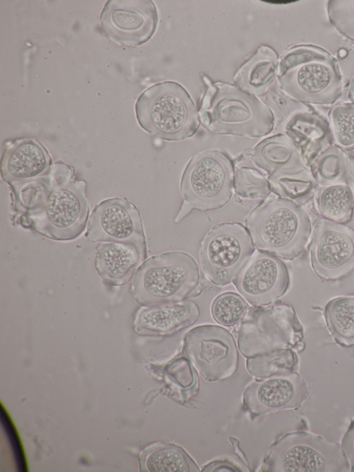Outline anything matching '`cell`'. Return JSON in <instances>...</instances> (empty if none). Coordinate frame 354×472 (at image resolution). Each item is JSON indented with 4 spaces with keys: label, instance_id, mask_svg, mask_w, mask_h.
<instances>
[{
    "label": "cell",
    "instance_id": "83f0119b",
    "mask_svg": "<svg viewBox=\"0 0 354 472\" xmlns=\"http://www.w3.org/2000/svg\"><path fill=\"white\" fill-rule=\"evenodd\" d=\"M247 358V370L258 378L296 371L298 365V357L294 350H278Z\"/></svg>",
    "mask_w": 354,
    "mask_h": 472
},
{
    "label": "cell",
    "instance_id": "603a6c76",
    "mask_svg": "<svg viewBox=\"0 0 354 472\" xmlns=\"http://www.w3.org/2000/svg\"><path fill=\"white\" fill-rule=\"evenodd\" d=\"M142 471L151 472H198L196 463L180 446L158 442L147 447L141 455Z\"/></svg>",
    "mask_w": 354,
    "mask_h": 472
},
{
    "label": "cell",
    "instance_id": "8d00e7d4",
    "mask_svg": "<svg viewBox=\"0 0 354 472\" xmlns=\"http://www.w3.org/2000/svg\"><path fill=\"white\" fill-rule=\"evenodd\" d=\"M348 54V51L345 48H342L338 52V55L340 58H344Z\"/></svg>",
    "mask_w": 354,
    "mask_h": 472
},
{
    "label": "cell",
    "instance_id": "5b68a950",
    "mask_svg": "<svg viewBox=\"0 0 354 472\" xmlns=\"http://www.w3.org/2000/svg\"><path fill=\"white\" fill-rule=\"evenodd\" d=\"M139 125L149 134L168 141L193 136L200 126L199 114L187 90L166 81L144 91L135 105Z\"/></svg>",
    "mask_w": 354,
    "mask_h": 472
},
{
    "label": "cell",
    "instance_id": "4316f807",
    "mask_svg": "<svg viewBox=\"0 0 354 472\" xmlns=\"http://www.w3.org/2000/svg\"><path fill=\"white\" fill-rule=\"evenodd\" d=\"M9 186L12 206L17 219L31 214L40 206L49 189L50 176L48 174L32 181Z\"/></svg>",
    "mask_w": 354,
    "mask_h": 472
},
{
    "label": "cell",
    "instance_id": "7c38bea8",
    "mask_svg": "<svg viewBox=\"0 0 354 472\" xmlns=\"http://www.w3.org/2000/svg\"><path fill=\"white\" fill-rule=\"evenodd\" d=\"M311 266L324 280H337L354 271V230L323 218L313 227L309 244Z\"/></svg>",
    "mask_w": 354,
    "mask_h": 472
},
{
    "label": "cell",
    "instance_id": "d590c367",
    "mask_svg": "<svg viewBox=\"0 0 354 472\" xmlns=\"http://www.w3.org/2000/svg\"><path fill=\"white\" fill-rule=\"evenodd\" d=\"M348 97L349 100L354 105V77L352 79L351 84L349 85Z\"/></svg>",
    "mask_w": 354,
    "mask_h": 472
},
{
    "label": "cell",
    "instance_id": "1f68e13d",
    "mask_svg": "<svg viewBox=\"0 0 354 472\" xmlns=\"http://www.w3.org/2000/svg\"><path fill=\"white\" fill-rule=\"evenodd\" d=\"M326 8L330 24L354 44V0H330Z\"/></svg>",
    "mask_w": 354,
    "mask_h": 472
},
{
    "label": "cell",
    "instance_id": "ffe728a7",
    "mask_svg": "<svg viewBox=\"0 0 354 472\" xmlns=\"http://www.w3.org/2000/svg\"><path fill=\"white\" fill-rule=\"evenodd\" d=\"M199 315V307L192 301L143 307L136 314V330L148 335L171 334L194 324Z\"/></svg>",
    "mask_w": 354,
    "mask_h": 472
},
{
    "label": "cell",
    "instance_id": "9c48e42d",
    "mask_svg": "<svg viewBox=\"0 0 354 472\" xmlns=\"http://www.w3.org/2000/svg\"><path fill=\"white\" fill-rule=\"evenodd\" d=\"M304 329L294 309L286 304L255 307L238 331V347L246 358L283 350H299Z\"/></svg>",
    "mask_w": 354,
    "mask_h": 472
},
{
    "label": "cell",
    "instance_id": "e575fe53",
    "mask_svg": "<svg viewBox=\"0 0 354 472\" xmlns=\"http://www.w3.org/2000/svg\"><path fill=\"white\" fill-rule=\"evenodd\" d=\"M348 159V184L351 188L354 196V152L347 151Z\"/></svg>",
    "mask_w": 354,
    "mask_h": 472
},
{
    "label": "cell",
    "instance_id": "44dd1931",
    "mask_svg": "<svg viewBox=\"0 0 354 472\" xmlns=\"http://www.w3.org/2000/svg\"><path fill=\"white\" fill-rule=\"evenodd\" d=\"M286 131L308 167L333 144L329 122L316 112L301 111L294 114L288 120Z\"/></svg>",
    "mask_w": 354,
    "mask_h": 472
},
{
    "label": "cell",
    "instance_id": "e0dca14e",
    "mask_svg": "<svg viewBox=\"0 0 354 472\" xmlns=\"http://www.w3.org/2000/svg\"><path fill=\"white\" fill-rule=\"evenodd\" d=\"M252 163L267 177L270 185L310 170L287 134L265 138L248 152Z\"/></svg>",
    "mask_w": 354,
    "mask_h": 472
},
{
    "label": "cell",
    "instance_id": "d6a6232c",
    "mask_svg": "<svg viewBox=\"0 0 354 472\" xmlns=\"http://www.w3.org/2000/svg\"><path fill=\"white\" fill-rule=\"evenodd\" d=\"M341 447L350 469L354 470V419L343 436Z\"/></svg>",
    "mask_w": 354,
    "mask_h": 472
},
{
    "label": "cell",
    "instance_id": "52a82bcc",
    "mask_svg": "<svg viewBox=\"0 0 354 472\" xmlns=\"http://www.w3.org/2000/svg\"><path fill=\"white\" fill-rule=\"evenodd\" d=\"M234 167L230 157L218 150L194 155L180 178L183 202L175 222L179 223L195 210L205 212L225 206L233 194Z\"/></svg>",
    "mask_w": 354,
    "mask_h": 472
},
{
    "label": "cell",
    "instance_id": "9a60e30c",
    "mask_svg": "<svg viewBox=\"0 0 354 472\" xmlns=\"http://www.w3.org/2000/svg\"><path fill=\"white\" fill-rule=\"evenodd\" d=\"M241 296L254 307L275 302L288 291L290 275L277 256L260 250L253 253L233 281Z\"/></svg>",
    "mask_w": 354,
    "mask_h": 472
},
{
    "label": "cell",
    "instance_id": "2e32d148",
    "mask_svg": "<svg viewBox=\"0 0 354 472\" xmlns=\"http://www.w3.org/2000/svg\"><path fill=\"white\" fill-rule=\"evenodd\" d=\"M308 384L296 371L259 378L249 383L243 394L245 409L253 415L294 410L308 397Z\"/></svg>",
    "mask_w": 354,
    "mask_h": 472
},
{
    "label": "cell",
    "instance_id": "f1b7e54d",
    "mask_svg": "<svg viewBox=\"0 0 354 472\" xmlns=\"http://www.w3.org/2000/svg\"><path fill=\"white\" fill-rule=\"evenodd\" d=\"M234 192L240 199H256L271 192L266 175L258 168L250 166L234 167Z\"/></svg>",
    "mask_w": 354,
    "mask_h": 472
},
{
    "label": "cell",
    "instance_id": "8fae6325",
    "mask_svg": "<svg viewBox=\"0 0 354 472\" xmlns=\"http://www.w3.org/2000/svg\"><path fill=\"white\" fill-rule=\"evenodd\" d=\"M184 343L189 360L205 380H223L236 370V345L232 334L224 327L197 326L187 332Z\"/></svg>",
    "mask_w": 354,
    "mask_h": 472
},
{
    "label": "cell",
    "instance_id": "7a4b0ae2",
    "mask_svg": "<svg viewBox=\"0 0 354 472\" xmlns=\"http://www.w3.org/2000/svg\"><path fill=\"white\" fill-rule=\"evenodd\" d=\"M203 79L207 88L198 114L211 132L257 138L272 131L273 113L257 98L231 84L212 82L205 75Z\"/></svg>",
    "mask_w": 354,
    "mask_h": 472
},
{
    "label": "cell",
    "instance_id": "ba28073f",
    "mask_svg": "<svg viewBox=\"0 0 354 472\" xmlns=\"http://www.w3.org/2000/svg\"><path fill=\"white\" fill-rule=\"evenodd\" d=\"M270 472H344L350 467L341 445L307 431L288 433L278 439L261 467Z\"/></svg>",
    "mask_w": 354,
    "mask_h": 472
},
{
    "label": "cell",
    "instance_id": "30bf717a",
    "mask_svg": "<svg viewBox=\"0 0 354 472\" xmlns=\"http://www.w3.org/2000/svg\"><path fill=\"white\" fill-rule=\"evenodd\" d=\"M254 245L241 223L214 226L201 242L199 260L203 274L216 286L233 282L254 253Z\"/></svg>",
    "mask_w": 354,
    "mask_h": 472
},
{
    "label": "cell",
    "instance_id": "4fadbf2b",
    "mask_svg": "<svg viewBox=\"0 0 354 472\" xmlns=\"http://www.w3.org/2000/svg\"><path fill=\"white\" fill-rule=\"evenodd\" d=\"M158 24V12L150 0H109L100 17V30L111 42L136 46L149 41Z\"/></svg>",
    "mask_w": 354,
    "mask_h": 472
},
{
    "label": "cell",
    "instance_id": "6da1fadb",
    "mask_svg": "<svg viewBox=\"0 0 354 472\" xmlns=\"http://www.w3.org/2000/svg\"><path fill=\"white\" fill-rule=\"evenodd\" d=\"M49 176V189L40 206L17 221L53 240H73L88 223L86 183L77 180L75 168L62 161L53 163Z\"/></svg>",
    "mask_w": 354,
    "mask_h": 472
},
{
    "label": "cell",
    "instance_id": "f546056e",
    "mask_svg": "<svg viewBox=\"0 0 354 472\" xmlns=\"http://www.w3.org/2000/svg\"><path fill=\"white\" fill-rule=\"evenodd\" d=\"M329 124L333 140L346 151L354 149V105L339 102L328 112Z\"/></svg>",
    "mask_w": 354,
    "mask_h": 472
},
{
    "label": "cell",
    "instance_id": "cb8c5ba5",
    "mask_svg": "<svg viewBox=\"0 0 354 472\" xmlns=\"http://www.w3.org/2000/svg\"><path fill=\"white\" fill-rule=\"evenodd\" d=\"M314 203L323 219L342 224L353 219L354 196L347 183L321 186L315 195Z\"/></svg>",
    "mask_w": 354,
    "mask_h": 472
},
{
    "label": "cell",
    "instance_id": "d6986e66",
    "mask_svg": "<svg viewBox=\"0 0 354 472\" xmlns=\"http://www.w3.org/2000/svg\"><path fill=\"white\" fill-rule=\"evenodd\" d=\"M147 256V248L133 244L100 242L96 247L95 268L112 286L127 284Z\"/></svg>",
    "mask_w": 354,
    "mask_h": 472
},
{
    "label": "cell",
    "instance_id": "484cf974",
    "mask_svg": "<svg viewBox=\"0 0 354 472\" xmlns=\"http://www.w3.org/2000/svg\"><path fill=\"white\" fill-rule=\"evenodd\" d=\"M309 168L317 184L321 186L347 183L348 159L347 151L333 144L324 150Z\"/></svg>",
    "mask_w": 354,
    "mask_h": 472
},
{
    "label": "cell",
    "instance_id": "5bb4252c",
    "mask_svg": "<svg viewBox=\"0 0 354 472\" xmlns=\"http://www.w3.org/2000/svg\"><path fill=\"white\" fill-rule=\"evenodd\" d=\"M85 236L92 242L133 244L147 248L140 211L127 198H109L97 204L89 217Z\"/></svg>",
    "mask_w": 354,
    "mask_h": 472
},
{
    "label": "cell",
    "instance_id": "d4e9b609",
    "mask_svg": "<svg viewBox=\"0 0 354 472\" xmlns=\"http://www.w3.org/2000/svg\"><path fill=\"white\" fill-rule=\"evenodd\" d=\"M324 318L337 344L344 347H354V295L330 300L324 308Z\"/></svg>",
    "mask_w": 354,
    "mask_h": 472
},
{
    "label": "cell",
    "instance_id": "836d02e7",
    "mask_svg": "<svg viewBox=\"0 0 354 472\" xmlns=\"http://www.w3.org/2000/svg\"><path fill=\"white\" fill-rule=\"evenodd\" d=\"M237 466L228 461L216 460L206 464L202 471H240Z\"/></svg>",
    "mask_w": 354,
    "mask_h": 472
},
{
    "label": "cell",
    "instance_id": "4dcf8cb0",
    "mask_svg": "<svg viewBox=\"0 0 354 472\" xmlns=\"http://www.w3.org/2000/svg\"><path fill=\"white\" fill-rule=\"evenodd\" d=\"M248 305L241 295L227 291L218 296L213 301L211 312L218 324L231 327L239 323L246 314Z\"/></svg>",
    "mask_w": 354,
    "mask_h": 472
},
{
    "label": "cell",
    "instance_id": "7402d4cb",
    "mask_svg": "<svg viewBox=\"0 0 354 472\" xmlns=\"http://www.w3.org/2000/svg\"><path fill=\"white\" fill-rule=\"evenodd\" d=\"M278 66V55L270 47L261 46L236 73L239 88L251 95L265 93L273 82Z\"/></svg>",
    "mask_w": 354,
    "mask_h": 472
},
{
    "label": "cell",
    "instance_id": "277c9868",
    "mask_svg": "<svg viewBox=\"0 0 354 472\" xmlns=\"http://www.w3.org/2000/svg\"><path fill=\"white\" fill-rule=\"evenodd\" d=\"M278 80L283 91L306 104H334L342 92L338 62L324 48L301 44L284 53L278 66Z\"/></svg>",
    "mask_w": 354,
    "mask_h": 472
},
{
    "label": "cell",
    "instance_id": "ac0fdd59",
    "mask_svg": "<svg viewBox=\"0 0 354 472\" xmlns=\"http://www.w3.org/2000/svg\"><path fill=\"white\" fill-rule=\"evenodd\" d=\"M52 158L46 148L35 139L24 138L7 145L1 159V177L8 185L49 174Z\"/></svg>",
    "mask_w": 354,
    "mask_h": 472
},
{
    "label": "cell",
    "instance_id": "8992f818",
    "mask_svg": "<svg viewBox=\"0 0 354 472\" xmlns=\"http://www.w3.org/2000/svg\"><path fill=\"white\" fill-rule=\"evenodd\" d=\"M200 272L194 258L183 251L153 255L136 271L131 290L143 307L183 302L199 284Z\"/></svg>",
    "mask_w": 354,
    "mask_h": 472
},
{
    "label": "cell",
    "instance_id": "3957f363",
    "mask_svg": "<svg viewBox=\"0 0 354 472\" xmlns=\"http://www.w3.org/2000/svg\"><path fill=\"white\" fill-rule=\"evenodd\" d=\"M254 246L292 260L304 251L312 234L310 216L299 203L279 196L266 198L245 218Z\"/></svg>",
    "mask_w": 354,
    "mask_h": 472
}]
</instances>
